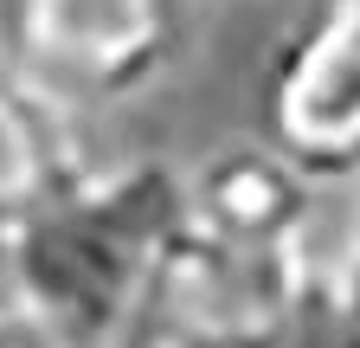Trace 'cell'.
<instances>
[{
  "label": "cell",
  "instance_id": "cell-2",
  "mask_svg": "<svg viewBox=\"0 0 360 348\" xmlns=\"http://www.w3.org/2000/svg\"><path fill=\"white\" fill-rule=\"evenodd\" d=\"M193 46L200 0H7V65L71 116L155 97Z\"/></svg>",
  "mask_w": 360,
  "mask_h": 348
},
{
  "label": "cell",
  "instance_id": "cell-3",
  "mask_svg": "<svg viewBox=\"0 0 360 348\" xmlns=\"http://www.w3.org/2000/svg\"><path fill=\"white\" fill-rule=\"evenodd\" d=\"M135 348H302V278L290 245L180 220L129 323Z\"/></svg>",
  "mask_w": 360,
  "mask_h": 348
},
{
  "label": "cell",
  "instance_id": "cell-4",
  "mask_svg": "<svg viewBox=\"0 0 360 348\" xmlns=\"http://www.w3.org/2000/svg\"><path fill=\"white\" fill-rule=\"evenodd\" d=\"M277 142L315 181H360V0H315L264 84Z\"/></svg>",
  "mask_w": 360,
  "mask_h": 348
},
{
  "label": "cell",
  "instance_id": "cell-6",
  "mask_svg": "<svg viewBox=\"0 0 360 348\" xmlns=\"http://www.w3.org/2000/svg\"><path fill=\"white\" fill-rule=\"evenodd\" d=\"M84 161L90 155L77 142V116L0 58V245L58 187H71Z\"/></svg>",
  "mask_w": 360,
  "mask_h": 348
},
{
  "label": "cell",
  "instance_id": "cell-1",
  "mask_svg": "<svg viewBox=\"0 0 360 348\" xmlns=\"http://www.w3.org/2000/svg\"><path fill=\"white\" fill-rule=\"evenodd\" d=\"M180 220H187V161H84L77 181L58 187L0 245L13 271V310H26L52 335V348L129 342L135 303Z\"/></svg>",
  "mask_w": 360,
  "mask_h": 348
},
{
  "label": "cell",
  "instance_id": "cell-5",
  "mask_svg": "<svg viewBox=\"0 0 360 348\" xmlns=\"http://www.w3.org/2000/svg\"><path fill=\"white\" fill-rule=\"evenodd\" d=\"M315 200V174H302L277 142H225L187 168V213L232 239L290 245Z\"/></svg>",
  "mask_w": 360,
  "mask_h": 348
},
{
  "label": "cell",
  "instance_id": "cell-7",
  "mask_svg": "<svg viewBox=\"0 0 360 348\" xmlns=\"http://www.w3.org/2000/svg\"><path fill=\"white\" fill-rule=\"evenodd\" d=\"M0 348H52V335H45L26 310H0Z\"/></svg>",
  "mask_w": 360,
  "mask_h": 348
}]
</instances>
